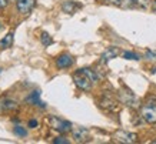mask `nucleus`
<instances>
[{"mask_svg": "<svg viewBox=\"0 0 156 144\" xmlns=\"http://www.w3.org/2000/svg\"><path fill=\"white\" fill-rule=\"evenodd\" d=\"M72 64H73V57L70 54H67V53H63L56 59V66L59 69H67Z\"/></svg>", "mask_w": 156, "mask_h": 144, "instance_id": "obj_11", "label": "nucleus"}, {"mask_svg": "<svg viewBox=\"0 0 156 144\" xmlns=\"http://www.w3.org/2000/svg\"><path fill=\"white\" fill-rule=\"evenodd\" d=\"M40 42H42V44L43 46H50V44H52L53 43V39L50 37V34H49V33H46V32H43L42 34H40Z\"/></svg>", "mask_w": 156, "mask_h": 144, "instance_id": "obj_17", "label": "nucleus"}, {"mask_svg": "<svg viewBox=\"0 0 156 144\" xmlns=\"http://www.w3.org/2000/svg\"><path fill=\"white\" fill-rule=\"evenodd\" d=\"M140 117L149 124H156V106L147 103L140 108Z\"/></svg>", "mask_w": 156, "mask_h": 144, "instance_id": "obj_4", "label": "nucleus"}, {"mask_svg": "<svg viewBox=\"0 0 156 144\" xmlns=\"http://www.w3.org/2000/svg\"><path fill=\"white\" fill-rule=\"evenodd\" d=\"M13 133L17 135V137H26V135H27L26 129H24V127H22V125H16V127L13 129Z\"/></svg>", "mask_w": 156, "mask_h": 144, "instance_id": "obj_19", "label": "nucleus"}, {"mask_svg": "<svg viewBox=\"0 0 156 144\" xmlns=\"http://www.w3.org/2000/svg\"><path fill=\"white\" fill-rule=\"evenodd\" d=\"M34 5H36V0H16V6L19 13L22 14H27L33 10Z\"/></svg>", "mask_w": 156, "mask_h": 144, "instance_id": "obj_8", "label": "nucleus"}, {"mask_svg": "<svg viewBox=\"0 0 156 144\" xmlns=\"http://www.w3.org/2000/svg\"><path fill=\"white\" fill-rule=\"evenodd\" d=\"M118 97L122 104L130 107V108H139L140 107V101L139 98L132 93V90H129L128 87H123L118 91Z\"/></svg>", "mask_w": 156, "mask_h": 144, "instance_id": "obj_1", "label": "nucleus"}, {"mask_svg": "<svg viewBox=\"0 0 156 144\" xmlns=\"http://www.w3.org/2000/svg\"><path fill=\"white\" fill-rule=\"evenodd\" d=\"M155 2H156V0H155Z\"/></svg>", "mask_w": 156, "mask_h": 144, "instance_id": "obj_28", "label": "nucleus"}, {"mask_svg": "<svg viewBox=\"0 0 156 144\" xmlns=\"http://www.w3.org/2000/svg\"><path fill=\"white\" fill-rule=\"evenodd\" d=\"M123 59H126V60H140V56L136 54L135 51H125L123 53Z\"/></svg>", "mask_w": 156, "mask_h": 144, "instance_id": "obj_18", "label": "nucleus"}, {"mask_svg": "<svg viewBox=\"0 0 156 144\" xmlns=\"http://www.w3.org/2000/svg\"><path fill=\"white\" fill-rule=\"evenodd\" d=\"M99 106L108 111H118L119 110V106H118V101L115 100L113 97H110L108 94H103L102 98L99 100Z\"/></svg>", "mask_w": 156, "mask_h": 144, "instance_id": "obj_6", "label": "nucleus"}, {"mask_svg": "<svg viewBox=\"0 0 156 144\" xmlns=\"http://www.w3.org/2000/svg\"><path fill=\"white\" fill-rule=\"evenodd\" d=\"M72 134H73L76 143H85L89 140V130L86 127H73Z\"/></svg>", "mask_w": 156, "mask_h": 144, "instance_id": "obj_7", "label": "nucleus"}, {"mask_svg": "<svg viewBox=\"0 0 156 144\" xmlns=\"http://www.w3.org/2000/svg\"><path fill=\"white\" fill-rule=\"evenodd\" d=\"M120 54V49H118V47H109V49H106V50L102 53V56H100V63H108V61H110L112 59H116V57Z\"/></svg>", "mask_w": 156, "mask_h": 144, "instance_id": "obj_9", "label": "nucleus"}, {"mask_svg": "<svg viewBox=\"0 0 156 144\" xmlns=\"http://www.w3.org/2000/svg\"><path fill=\"white\" fill-rule=\"evenodd\" d=\"M113 139L118 143H123V144H133L137 141V134L130 133V131H125V130H118L113 134Z\"/></svg>", "mask_w": 156, "mask_h": 144, "instance_id": "obj_5", "label": "nucleus"}, {"mask_svg": "<svg viewBox=\"0 0 156 144\" xmlns=\"http://www.w3.org/2000/svg\"><path fill=\"white\" fill-rule=\"evenodd\" d=\"M49 124H50V127H52L53 130L59 131V133H62V134H65V133H69V131H72V123H69V121L66 120H62V118H59V117L56 116H49Z\"/></svg>", "mask_w": 156, "mask_h": 144, "instance_id": "obj_2", "label": "nucleus"}, {"mask_svg": "<svg viewBox=\"0 0 156 144\" xmlns=\"http://www.w3.org/2000/svg\"><path fill=\"white\" fill-rule=\"evenodd\" d=\"M26 103L33 104V106H39V107H42V108L46 107V104L40 100V91L39 90H34V91H32V93L29 94L27 97H26Z\"/></svg>", "mask_w": 156, "mask_h": 144, "instance_id": "obj_12", "label": "nucleus"}, {"mask_svg": "<svg viewBox=\"0 0 156 144\" xmlns=\"http://www.w3.org/2000/svg\"><path fill=\"white\" fill-rule=\"evenodd\" d=\"M19 108V104L17 101H14L12 98H0V110L2 111H13V110H17Z\"/></svg>", "mask_w": 156, "mask_h": 144, "instance_id": "obj_10", "label": "nucleus"}, {"mask_svg": "<svg viewBox=\"0 0 156 144\" xmlns=\"http://www.w3.org/2000/svg\"><path fill=\"white\" fill-rule=\"evenodd\" d=\"M7 6V0H0V9H5Z\"/></svg>", "mask_w": 156, "mask_h": 144, "instance_id": "obj_23", "label": "nucleus"}, {"mask_svg": "<svg viewBox=\"0 0 156 144\" xmlns=\"http://www.w3.org/2000/svg\"><path fill=\"white\" fill-rule=\"evenodd\" d=\"M70 141L66 139V137H56L53 140V144H69Z\"/></svg>", "mask_w": 156, "mask_h": 144, "instance_id": "obj_21", "label": "nucleus"}, {"mask_svg": "<svg viewBox=\"0 0 156 144\" xmlns=\"http://www.w3.org/2000/svg\"><path fill=\"white\" fill-rule=\"evenodd\" d=\"M27 125L30 127V129H36V127L39 125V123H37V120H34V118H32V120H29Z\"/></svg>", "mask_w": 156, "mask_h": 144, "instance_id": "obj_22", "label": "nucleus"}, {"mask_svg": "<svg viewBox=\"0 0 156 144\" xmlns=\"http://www.w3.org/2000/svg\"><path fill=\"white\" fill-rule=\"evenodd\" d=\"M0 73H2V69H0Z\"/></svg>", "mask_w": 156, "mask_h": 144, "instance_id": "obj_26", "label": "nucleus"}, {"mask_svg": "<svg viewBox=\"0 0 156 144\" xmlns=\"http://www.w3.org/2000/svg\"><path fill=\"white\" fill-rule=\"evenodd\" d=\"M73 81H75L76 87L83 90V91H90L92 90V81L82 70H77V71L73 73Z\"/></svg>", "mask_w": 156, "mask_h": 144, "instance_id": "obj_3", "label": "nucleus"}, {"mask_svg": "<svg viewBox=\"0 0 156 144\" xmlns=\"http://www.w3.org/2000/svg\"><path fill=\"white\" fill-rule=\"evenodd\" d=\"M80 70L89 77L92 83H98V81H99V76H98V73H96L95 70H92L90 67H83V69H80Z\"/></svg>", "mask_w": 156, "mask_h": 144, "instance_id": "obj_15", "label": "nucleus"}, {"mask_svg": "<svg viewBox=\"0 0 156 144\" xmlns=\"http://www.w3.org/2000/svg\"><path fill=\"white\" fill-rule=\"evenodd\" d=\"M13 39H14V33L9 32L5 37L0 40V50H6V49H10L13 46Z\"/></svg>", "mask_w": 156, "mask_h": 144, "instance_id": "obj_14", "label": "nucleus"}, {"mask_svg": "<svg viewBox=\"0 0 156 144\" xmlns=\"http://www.w3.org/2000/svg\"><path fill=\"white\" fill-rule=\"evenodd\" d=\"M82 6L79 3H76V2H72V0H67V2H63V5H62V10L67 14H72L75 13L77 9H80Z\"/></svg>", "mask_w": 156, "mask_h": 144, "instance_id": "obj_13", "label": "nucleus"}, {"mask_svg": "<svg viewBox=\"0 0 156 144\" xmlns=\"http://www.w3.org/2000/svg\"><path fill=\"white\" fill-rule=\"evenodd\" d=\"M145 59H146V60L155 61L156 60V50H146V53H145Z\"/></svg>", "mask_w": 156, "mask_h": 144, "instance_id": "obj_20", "label": "nucleus"}, {"mask_svg": "<svg viewBox=\"0 0 156 144\" xmlns=\"http://www.w3.org/2000/svg\"><path fill=\"white\" fill-rule=\"evenodd\" d=\"M152 73H156V67H153V69H152Z\"/></svg>", "mask_w": 156, "mask_h": 144, "instance_id": "obj_24", "label": "nucleus"}, {"mask_svg": "<svg viewBox=\"0 0 156 144\" xmlns=\"http://www.w3.org/2000/svg\"><path fill=\"white\" fill-rule=\"evenodd\" d=\"M0 27H2V24H0Z\"/></svg>", "mask_w": 156, "mask_h": 144, "instance_id": "obj_27", "label": "nucleus"}, {"mask_svg": "<svg viewBox=\"0 0 156 144\" xmlns=\"http://www.w3.org/2000/svg\"><path fill=\"white\" fill-rule=\"evenodd\" d=\"M151 0H129V5L135 6V7H140V9H149L151 7Z\"/></svg>", "mask_w": 156, "mask_h": 144, "instance_id": "obj_16", "label": "nucleus"}, {"mask_svg": "<svg viewBox=\"0 0 156 144\" xmlns=\"http://www.w3.org/2000/svg\"><path fill=\"white\" fill-rule=\"evenodd\" d=\"M100 2H103V3H105V2H106V0H100Z\"/></svg>", "mask_w": 156, "mask_h": 144, "instance_id": "obj_25", "label": "nucleus"}]
</instances>
